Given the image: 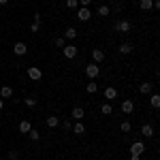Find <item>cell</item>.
<instances>
[{"mask_svg": "<svg viewBox=\"0 0 160 160\" xmlns=\"http://www.w3.org/2000/svg\"><path fill=\"white\" fill-rule=\"evenodd\" d=\"M86 90H88V94H96V92H98V81H96V79H90V83L86 86Z\"/></svg>", "mask_w": 160, "mask_h": 160, "instance_id": "obj_13", "label": "cell"}, {"mask_svg": "<svg viewBox=\"0 0 160 160\" xmlns=\"http://www.w3.org/2000/svg\"><path fill=\"white\" fill-rule=\"evenodd\" d=\"M41 77H43V73H41L38 66H30V68H28V79H32V81H41Z\"/></svg>", "mask_w": 160, "mask_h": 160, "instance_id": "obj_4", "label": "cell"}, {"mask_svg": "<svg viewBox=\"0 0 160 160\" xmlns=\"http://www.w3.org/2000/svg\"><path fill=\"white\" fill-rule=\"evenodd\" d=\"M109 2H111V0H109Z\"/></svg>", "mask_w": 160, "mask_h": 160, "instance_id": "obj_38", "label": "cell"}, {"mask_svg": "<svg viewBox=\"0 0 160 160\" xmlns=\"http://www.w3.org/2000/svg\"><path fill=\"white\" fill-rule=\"evenodd\" d=\"M7 2H9V0H0V4H7Z\"/></svg>", "mask_w": 160, "mask_h": 160, "instance_id": "obj_37", "label": "cell"}, {"mask_svg": "<svg viewBox=\"0 0 160 160\" xmlns=\"http://www.w3.org/2000/svg\"><path fill=\"white\" fill-rule=\"evenodd\" d=\"M62 126H64V130H71V128H73V122H71V120H64Z\"/></svg>", "mask_w": 160, "mask_h": 160, "instance_id": "obj_30", "label": "cell"}, {"mask_svg": "<svg viewBox=\"0 0 160 160\" xmlns=\"http://www.w3.org/2000/svg\"><path fill=\"white\" fill-rule=\"evenodd\" d=\"M113 30H118V32H122V34H128V32L132 30V24H130L128 19H120V22H115Z\"/></svg>", "mask_w": 160, "mask_h": 160, "instance_id": "obj_1", "label": "cell"}, {"mask_svg": "<svg viewBox=\"0 0 160 160\" xmlns=\"http://www.w3.org/2000/svg\"><path fill=\"white\" fill-rule=\"evenodd\" d=\"M132 49H135V47H132L130 43H122V45H120V53H132Z\"/></svg>", "mask_w": 160, "mask_h": 160, "instance_id": "obj_22", "label": "cell"}, {"mask_svg": "<svg viewBox=\"0 0 160 160\" xmlns=\"http://www.w3.org/2000/svg\"><path fill=\"white\" fill-rule=\"evenodd\" d=\"M77 17H79L81 22H88V19L92 17V11H90L88 7H79V11H77Z\"/></svg>", "mask_w": 160, "mask_h": 160, "instance_id": "obj_8", "label": "cell"}, {"mask_svg": "<svg viewBox=\"0 0 160 160\" xmlns=\"http://www.w3.org/2000/svg\"><path fill=\"white\" fill-rule=\"evenodd\" d=\"M130 160H139V156H132V154H130Z\"/></svg>", "mask_w": 160, "mask_h": 160, "instance_id": "obj_36", "label": "cell"}, {"mask_svg": "<svg viewBox=\"0 0 160 160\" xmlns=\"http://www.w3.org/2000/svg\"><path fill=\"white\" fill-rule=\"evenodd\" d=\"M79 4H81V7H90V4H92V0H79Z\"/></svg>", "mask_w": 160, "mask_h": 160, "instance_id": "obj_33", "label": "cell"}, {"mask_svg": "<svg viewBox=\"0 0 160 160\" xmlns=\"http://www.w3.org/2000/svg\"><path fill=\"white\" fill-rule=\"evenodd\" d=\"M92 60L96 62V64H100V62L105 60V51L100 49V47H94V49H92Z\"/></svg>", "mask_w": 160, "mask_h": 160, "instance_id": "obj_9", "label": "cell"}, {"mask_svg": "<svg viewBox=\"0 0 160 160\" xmlns=\"http://www.w3.org/2000/svg\"><path fill=\"white\" fill-rule=\"evenodd\" d=\"M34 22H37V24H41V22H43V17H41V13H34Z\"/></svg>", "mask_w": 160, "mask_h": 160, "instance_id": "obj_34", "label": "cell"}, {"mask_svg": "<svg viewBox=\"0 0 160 160\" xmlns=\"http://www.w3.org/2000/svg\"><path fill=\"white\" fill-rule=\"evenodd\" d=\"M56 47H60V49H62V47H66V38H64V37L56 38Z\"/></svg>", "mask_w": 160, "mask_h": 160, "instance_id": "obj_27", "label": "cell"}, {"mask_svg": "<svg viewBox=\"0 0 160 160\" xmlns=\"http://www.w3.org/2000/svg\"><path fill=\"white\" fill-rule=\"evenodd\" d=\"M28 137H30L32 141H38V139H41V132L34 130V128H30V130H28Z\"/></svg>", "mask_w": 160, "mask_h": 160, "instance_id": "obj_26", "label": "cell"}, {"mask_svg": "<svg viewBox=\"0 0 160 160\" xmlns=\"http://www.w3.org/2000/svg\"><path fill=\"white\" fill-rule=\"evenodd\" d=\"M100 113H102V115H111V113H113V107H111L109 102H105V105L100 107Z\"/></svg>", "mask_w": 160, "mask_h": 160, "instance_id": "obj_24", "label": "cell"}, {"mask_svg": "<svg viewBox=\"0 0 160 160\" xmlns=\"http://www.w3.org/2000/svg\"><path fill=\"white\" fill-rule=\"evenodd\" d=\"M66 7L68 9H77L79 7V0H66Z\"/></svg>", "mask_w": 160, "mask_h": 160, "instance_id": "obj_28", "label": "cell"}, {"mask_svg": "<svg viewBox=\"0 0 160 160\" xmlns=\"http://www.w3.org/2000/svg\"><path fill=\"white\" fill-rule=\"evenodd\" d=\"M17 128H19V132H26V135H28V130H30V128H32V124L28 122V120H22V122H19V126H17Z\"/></svg>", "mask_w": 160, "mask_h": 160, "instance_id": "obj_18", "label": "cell"}, {"mask_svg": "<svg viewBox=\"0 0 160 160\" xmlns=\"http://www.w3.org/2000/svg\"><path fill=\"white\" fill-rule=\"evenodd\" d=\"M13 51H15L17 56H26V53H28V45L22 43V41H17V43L13 45Z\"/></svg>", "mask_w": 160, "mask_h": 160, "instance_id": "obj_6", "label": "cell"}, {"mask_svg": "<svg viewBox=\"0 0 160 160\" xmlns=\"http://www.w3.org/2000/svg\"><path fill=\"white\" fill-rule=\"evenodd\" d=\"M64 38H71V41H73V38H77V30H75V28H66Z\"/></svg>", "mask_w": 160, "mask_h": 160, "instance_id": "obj_23", "label": "cell"}, {"mask_svg": "<svg viewBox=\"0 0 160 160\" xmlns=\"http://www.w3.org/2000/svg\"><path fill=\"white\" fill-rule=\"evenodd\" d=\"M26 107H37V98H24Z\"/></svg>", "mask_w": 160, "mask_h": 160, "instance_id": "obj_29", "label": "cell"}, {"mask_svg": "<svg viewBox=\"0 0 160 160\" xmlns=\"http://www.w3.org/2000/svg\"><path fill=\"white\" fill-rule=\"evenodd\" d=\"M86 75H88V79H96V77L100 75V66L96 64V62L86 64Z\"/></svg>", "mask_w": 160, "mask_h": 160, "instance_id": "obj_2", "label": "cell"}, {"mask_svg": "<svg viewBox=\"0 0 160 160\" xmlns=\"http://www.w3.org/2000/svg\"><path fill=\"white\" fill-rule=\"evenodd\" d=\"M105 98L107 100H115L118 98V90H115V88H107V90H105Z\"/></svg>", "mask_w": 160, "mask_h": 160, "instance_id": "obj_15", "label": "cell"}, {"mask_svg": "<svg viewBox=\"0 0 160 160\" xmlns=\"http://www.w3.org/2000/svg\"><path fill=\"white\" fill-rule=\"evenodd\" d=\"M9 158H11V160H17V158H19V154H17L15 149H11V152H9Z\"/></svg>", "mask_w": 160, "mask_h": 160, "instance_id": "obj_32", "label": "cell"}, {"mask_svg": "<svg viewBox=\"0 0 160 160\" xmlns=\"http://www.w3.org/2000/svg\"><path fill=\"white\" fill-rule=\"evenodd\" d=\"M141 135L152 139V137H154V126H152V124H143V126H141Z\"/></svg>", "mask_w": 160, "mask_h": 160, "instance_id": "obj_12", "label": "cell"}, {"mask_svg": "<svg viewBox=\"0 0 160 160\" xmlns=\"http://www.w3.org/2000/svg\"><path fill=\"white\" fill-rule=\"evenodd\" d=\"M120 130H122V132H130V130H132V124H130L128 120H126V122H122V124H120Z\"/></svg>", "mask_w": 160, "mask_h": 160, "instance_id": "obj_25", "label": "cell"}, {"mask_svg": "<svg viewBox=\"0 0 160 160\" xmlns=\"http://www.w3.org/2000/svg\"><path fill=\"white\" fill-rule=\"evenodd\" d=\"M38 30H41V24H37V22L30 26V32H38Z\"/></svg>", "mask_w": 160, "mask_h": 160, "instance_id": "obj_31", "label": "cell"}, {"mask_svg": "<svg viewBox=\"0 0 160 160\" xmlns=\"http://www.w3.org/2000/svg\"><path fill=\"white\" fill-rule=\"evenodd\" d=\"M83 115H86L83 107H75V109L71 111V118H73V120H77V122H81V120H83Z\"/></svg>", "mask_w": 160, "mask_h": 160, "instance_id": "obj_11", "label": "cell"}, {"mask_svg": "<svg viewBox=\"0 0 160 160\" xmlns=\"http://www.w3.org/2000/svg\"><path fill=\"white\" fill-rule=\"evenodd\" d=\"M13 96V88L11 86H2V90H0V98H11Z\"/></svg>", "mask_w": 160, "mask_h": 160, "instance_id": "obj_14", "label": "cell"}, {"mask_svg": "<svg viewBox=\"0 0 160 160\" xmlns=\"http://www.w3.org/2000/svg\"><path fill=\"white\" fill-rule=\"evenodd\" d=\"M71 130H73L75 135H83V132H86V126H83L81 122H77V124L73 126V128H71Z\"/></svg>", "mask_w": 160, "mask_h": 160, "instance_id": "obj_21", "label": "cell"}, {"mask_svg": "<svg viewBox=\"0 0 160 160\" xmlns=\"http://www.w3.org/2000/svg\"><path fill=\"white\" fill-rule=\"evenodd\" d=\"M58 124H60V118H58V115H49V118H47V126H49V128H56Z\"/></svg>", "mask_w": 160, "mask_h": 160, "instance_id": "obj_20", "label": "cell"}, {"mask_svg": "<svg viewBox=\"0 0 160 160\" xmlns=\"http://www.w3.org/2000/svg\"><path fill=\"white\" fill-rule=\"evenodd\" d=\"M120 109H122V113L130 115V113L135 111V102H132L130 98H126V100H122V107H120Z\"/></svg>", "mask_w": 160, "mask_h": 160, "instance_id": "obj_5", "label": "cell"}, {"mask_svg": "<svg viewBox=\"0 0 160 160\" xmlns=\"http://www.w3.org/2000/svg\"><path fill=\"white\" fill-rule=\"evenodd\" d=\"M139 92H141V94H152V92H154V81H143V83L139 86Z\"/></svg>", "mask_w": 160, "mask_h": 160, "instance_id": "obj_10", "label": "cell"}, {"mask_svg": "<svg viewBox=\"0 0 160 160\" xmlns=\"http://www.w3.org/2000/svg\"><path fill=\"white\" fill-rule=\"evenodd\" d=\"M96 13H98L100 17H107V15L111 13V7H107V4H100L98 9H96Z\"/></svg>", "mask_w": 160, "mask_h": 160, "instance_id": "obj_19", "label": "cell"}, {"mask_svg": "<svg viewBox=\"0 0 160 160\" xmlns=\"http://www.w3.org/2000/svg\"><path fill=\"white\" fill-rule=\"evenodd\" d=\"M62 53H64V58L73 60L75 56H77V47L75 45H66V47H62Z\"/></svg>", "mask_w": 160, "mask_h": 160, "instance_id": "obj_7", "label": "cell"}, {"mask_svg": "<svg viewBox=\"0 0 160 160\" xmlns=\"http://www.w3.org/2000/svg\"><path fill=\"white\" fill-rule=\"evenodd\" d=\"M143 152H145V143H143V141H135V143L130 145V154H132V156H141Z\"/></svg>", "mask_w": 160, "mask_h": 160, "instance_id": "obj_3", "label": "cell"}, {"mask_svg": "<svg viewBox=\"0 0 160 160\" xmlns=\"http://www.w3.org/2000/svg\"><path fill=\"white\" fill-rule=\"evenodd\" d=\"M149 102H152V107H154V109H158V107H160V94L152 92V94H149Z\"/></svg>", "mask_w": 160, "mask_h": 160, "instance_id": "obj_16", "label": "cell"}, {"mask_svg": "<svg viewBox=\"0 0 160 160\" xmlns=\"http://www.w3.org/2000/svg\"><path fill=\"white\" fill-rule=\"evenodd\" d=\"M2 107H4V98H0V111H2Z\"/></svg>", "mask_w": 160, "mask_h": 160, "instance_id": "obj_35", "label": "cell"}, {"mask_svg": "<svg viewBox=\"0 0 160 160\" xmlns=\"http://www.w3.org/2000/svg\"><path fill=\"white\" fill-rule=\"evenodd\" d=\"M139 9H141V11H149V9H154V0H141V2H139Z\"/></svg>", "mask_w": 160, "mask_h": 160, "instance_id": "obj_17", "label": "cell"}]
</instances>
